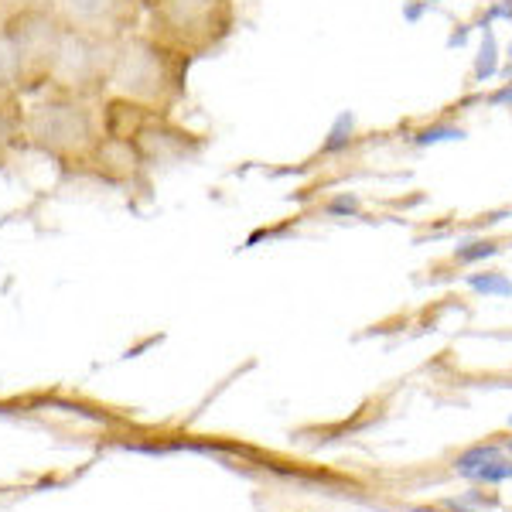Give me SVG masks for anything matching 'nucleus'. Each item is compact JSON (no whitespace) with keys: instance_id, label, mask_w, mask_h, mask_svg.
Here are the masks:
<instances>
[{"instance_id":"9b49d317","label":"nucleus","mask_w":512,"mask_h":512,"mask_svg":"<svg viewBox=\"0 0 512 512\" xmlns=\"http://www.w3.org/2000/svg\"><path fill=\"white\" fill-rule=\"evenodd\" d=\"M495 69H499V41H495V31H485L482 48H478V59H475V79L485 82Z\"/></svg>"},{"instance_id":"20e7f679","label":"nucleus","mask_w":512,"mask_h":512,"mask_svg":"<svg viewBox=\"0 0 512 512\" xmlns=\"http://www.w3.org/2000/svg\"><path fill=\"white\" fill-rule=\"evenodd\" d=\"M0 28L11 41L14 55H18L21 93L48 86L55 62L62 55L65 35H69L65 21L55 14V7H28V11H18L0 21Z\"/></svg>"},{"instance_id":"6e6552de","label":"nucleus","mask_w":512,"mask_h":512,"mask_svg":"<svg viewBox=\"0 0 512 512\" xmlns=\"http://www.w3.org/2000/svg\"><path fill=\"white\" fill-rule=\"evenodd\" d=\"M82 171L113 188H147V181H151V168L140 158L134 140L113 134H103Z\"/></svg>"},{"instance_id":"f03ea898","label":"nucleus","mask_w":512,"mask_h":512,"mask_svg":"<svg viewBox=\"0 0 512 512\" xmlns=\"http://www.w3.org/2000/svg\"><path fill=\"white\" fill-rule=\"evenodd\" d=\"M103 134V110H96L89 99L48 93L24 113V144L65 168H86Z\"/></svg>"},{"instance_id":"2eb2a0df","label":"nucleus","mask_w":512,"mask_h":512,"mask_svg":"<svg viewBox=\"0 0 512 512\" xmlns=\"http://www.w3.org/2000/svg\"><path fill=\"white\" fill-rule=\"evenodd\" d=\"M509 59H512V41H509Z\"/></svg>"},{"instance_id":"f8f14e48","label":"nucleus","mask_w":512,"mask_h":512,"mask_svg":"<svg viewBox=\"0 0 512 512\" xmlns=\"http://www.w3.org/2000/svg\"><path fill=\"white\" fill-rule=\"evenodd\" d=\"M461 137H465V130H461V127H451V123H434V127L420 130L417 144L427 147V144H441V140H461Z\"/></svg>"},{"instance_id":"4468645a","label":"nucleus","mask_w":512,"mask_h":512,"mask_svg":"<svg viewBox=\"0 0 512 512\" xmlns=\"http://www.w3.org/2000/svg\"><path fill=\"white\" fill-rule=\"evenodd\" d=\"M427 4H441V0H427Z\"/></svg>"},{"instance_id":"39448f33","label":"nucleus","mask_w":512,"mask_h":512,"mask_svg":"<svg viewBox=\"0 0 512 512\" xmlns=\"http://www.w3.org/2000/svg\"><path fill=\"white\" fill-rule=\"evenodd\" d=\"M117 45H120L117 38H99L69 28L62 55L55 62L52 79H48V93L96 103L99 96H106V86H110Z\"/></svg>"},{"instance_id":"f257e3e1","label":"nucleus","mask_w":512,"mask_h":512,"mask_svg":"<svg viewBox=\"0 0 512 512\" xmlns=\"http://www.w3.org/2000/svg\"><path fill=\"white\" fill-rule=\"evenodd\" d=\"M188 65L192 59H185L164 41L147 31H134L120 38L106 96L140 106L147 113H171L188 96Z\"/></svg>"},{"instance_id":"1a4fd4ad","label":"nucleus","mask_w":512,"mask_h":512,"mask_svg":"<svg viewBox=\"0 0 512 512\" xmlns=\"http://www.w3.org/2000/svg\"><path fill=\"white\" fill-rule=\"evenodd\" d=\"M18 96H21L18 55H14L11 41H7L4 28H0V103H18Z\"/></svg>"},{"instance_id":"9d476101","label":"nucleus","mask_w":512,"mask_h":512,"mask_svg":"<svg viewBox=\"0 0 512 512\" xmlns=\"http://www.w3.org/2000/svg\"><path fill=\"white\" fill-rule=\"evenodd\" d=\"M21 144H24V117L18 103H0V164H7V158Z\"/></svg>"},{"instance_id":"7ed1b4c3","label":"nucleus","mask_w":512,"mask_h":512,"mask_svg":"<svg viewBox=\"0 0 512 512\" xmlns=\"http://www.w3.org/2000/svg\"><path fill=\"white\" fill-rule=\"evenodd\" d=\"M147 35L185 59H209L236 31V0H140Z\"/></svg>"},{"instance_id":"0eeeda50","label":"nucleus","mask_w":512,"mask_h":512,"mask_svg":"<svg viewBox=\"0 0 512 512\" xmlns=\"http://www.w3.org/2000/svg\"><path fill=\"white\" fill-rule=\"evenodd\" d=\"M52 7L65 28L117 41L134 35L137 21L144 18L140 0H52Z\"/></svg>"},{"instance_id":"ddd939ff","label":"nucleus","mask_w":512,"mask_h":512,"mask_svg":"<svg viewBox=\"0 0 512 512\" xmlns=\"http://www.w3.org/2000/svg\"><path fill=\"white\" fill-rule=\"evenodd\" d=\"M328 212H332V216H345V212H359V198L355 195H338L335 202H328Z\"/></svg>"},{"instance_id":"423d86ee","label":"nucleus","mask_w":512,"mask_h":512,"mask_svg":"<svg viewBox=\"0 0 512 512\" xmlns=\"http://www.w3.org/2000/svg\"><path fill=\"white\" fill-rule=\"evenodd\" d=\"M130 140L137 144L140 158H144L151 171H164V168H175V164L195 161L205 151V144H209V137L181 127V123L171 120V113H147Z\"/></svg>"}]
</instances>
